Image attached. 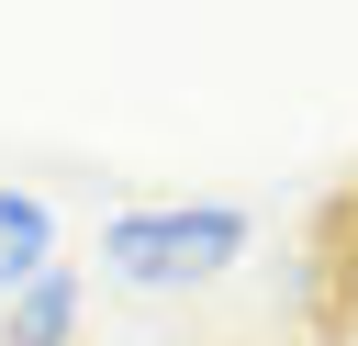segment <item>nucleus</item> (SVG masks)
Returning <instances> with one entry per match:
<instances>
[{
	"mask_svg": "<svg viewBox=\"0 0 358 346\" xmlns=\"http://www.w3.org/2000/svg\"><path fill=\"white\" fill-rule=\"evenodd\" d=\"M257 246V223L235 201H168V212H112L101 223V268L123 290H201Z\"/></svg>",
	"mask_w": 358,
	"mask_h": 346,
	"instance_id": "1",
	"label": "nucleus"
},
{
	"mask_svg": "<svg viewBox=\"0 0 358 346\" xmlns=\"http://www.w3.org/2000/svg\"><path fill=\"white\" fill-rule=\"evenodd\" d=\"M34 268H56V212H45L34 190L0 179V290H22Z\"/></svg>",
	"mask_w": 358,
	"mask_h": 346,
	"instance_id": "3",
	"label": "nucleus"
},
{
	"mask_svg": "<svg viewBox=\"0 0 358 346\" xmlns=\"http://www.w3.org/2000/svg\"><path fill=\"white\" fill-rule=\"evenodd\" d=\"M0 346H78V279L34 268L22 290H0Z\"/></svg>",
	"mask_w": 358,
	"mask_h": 346,
	"instance_id": "2",
	"label": "nucleus"
}]
</instances>
